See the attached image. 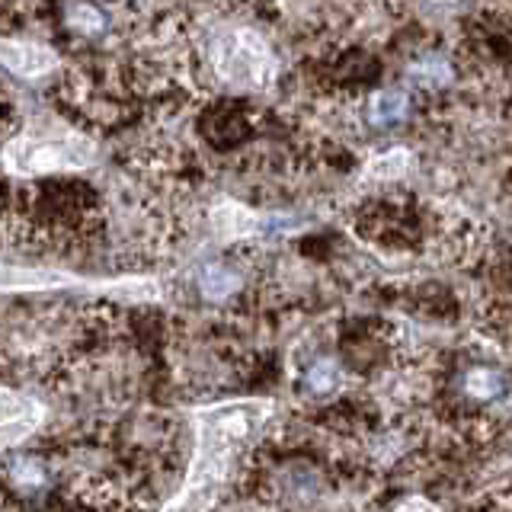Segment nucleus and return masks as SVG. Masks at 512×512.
I'll use <instances>...</instances> for the list:
<instances>
[{
	"label": "nucleus",
	"mask_w": 512,
	"mask_h": 512,
	"mask_svg": "<svg viewBox=\"0 0 512 512\" xmlns=\"http://www.w3.org/2000/svg\"><path fill=\"white\" fill-rule=\"evenodd\" d=\"M279 404L269 397H237L199 407L196 420V455H192L186 484L170 509H205L231 484L244 458L263 439L269 423L276 420Z\"/></svg>",
	"instance_id": "f257e3e1"
},
{
	"label": "nucleus",
	"mask_w": 512,
	"mask_h": 512,
	"mask_svg": "<svg viewBox=\"0 0 512 512\" xmlns=\"http://www.w3.org/2000/svg\"><path fill=\"white\" fill-rule=\"evenodd\" d=\"M212 71L234 90H266L279 74V61L256 29H224L212 39Z\"/></svg>",
	"instance_id": "f03ea898"
},
{
	"label": "nucleus",
	"mask_w": 512,
	"mask_h": 512,
	"mask_svg": "<svg viewBox=\"0 0 512 512\" xmlns=\"http://www.w3.org/2000/svg\"><path fill=\"white\" fill-rule=\"evenodd\" d=\"M93 141L74 132L61 135H16L4 148V167L13 176H45L84 170L93 164Z\"/></svg>",
	"instance_id": "7ed1b4c3"
},
{
	"label": "nucleus",
	"mask_w": 512,
	"mask_h": 512,
	"mask_svg": "<svg viewBox=\"0 0 512 512\" xmlns=\"http://www.w3.org/2000/svg\"><path fill=\"white\" fill-rule=\"evenodd\" d=\"M42 423V404L20 391L0 388V455L29 439Z\"/></svg>",
	"instance_id": "20e7f679"
},
{
	"label": "nucleus",
	"mask_w": 512,
	"mask_h": 512,
	"mask_svg": "<svg viewBox=\"0 0 512 512\" xmlns=\"http://www.w3.org/2000/svg\"><path fill=\"white\" fill-rule=\"evenodd\" d=\"M0 61L16 77H42L58 68V55L39 42H20V39H0Z\"/></svg>",
	"instance_id": "39448f33"
},
{
	"label": "nucleus",
	"mask_w": 512,
	"mask_h": 512,
	"mask_svg": "<svg viewBox=\"0 0 512 512\" xmlns=\"http://www.w3.org/2000/svg\"><path fill=\"white\" fill-rule=\"evenodd\" d=\"M410 116V96L404 90H381L368 100V122L375 128H394L407 122Z\"/></svg>",
	"instance_id": "423d86ee"
},
{
	"label": "nucleus",
	"mask_w": 512,
	"mask_h": 512,
	"mask_svg": "<svg viewBox=\"0 0 512 512\" xmlns=\"http://www.w3.org/2000/svg\"><path fill=\"white\" fill-rule=\"evenodd\" d=\"M237 288H240V272L231 269L228 263H208V266H202V272H199V292L208 301L231 298Z\"/></svg>",
	"instance_id": "0eeeda50"
},
{
	"label": "nucleus",
	"mask_w": 512,
	"mask_h": 512,
	"mask_svg": "<svg viewBox=\"0 0 512 512\" xmlns=\"http://www.w3.org/2000/svg\"><path fill=\"white\" fill-rule=\"evenodd\" d=\"M503 372H496V368H487V365H477L471 368L468 375L461 378V388L468 397L474 400H493V397H500L503 394Z\"/></svg>",
	"instance_id": "6e6552de"
},
{
	"label": "nucleus",
	"mask_w": 512,
	"mask_h": 512,
	"mask_svg": "<svg viewBox=\"0 0 512 512\" xmlns=\"http://www.w3.org/2000/svg\"><path fill=\"white\" fill-rule=\"evenodd\" d=\"M413 164V154L407 148H391V151H384L378 154L372 164L365 167L368 176H375V180H400Z\"/></svg>",
	"instance_id": "1a4fd4ad"
},
{
	"label": "nucleus",
	"mask_w": 512,
	"mask_h": 512,
	"mask_svg": "<svg viewBox=\"0 0 512 512\" xmlns=\"http://www.w3.org/2000/svg\"><path fill=\"white\" fill-rule=\"evenodd\" d=\"M304 384L314 394H333L343 384V365L336 359H317L304 375Z\"/></svg>",
	"instance_id": "9d476101"
},
{
	"label": "nucleus",
	"mask_w": 512,
	"mask_h": 512,
	"mask_svg": "<svg viewBox=\"0 0 512 512\" xmlns=\"http://www.w3.org/2000/svg\"><path fill=\"white\" fill-rule=\"evenodd\" d=\"M452 74H455L452 64H448L442 55H426L410 68V77L416 80V84H423V87H442V84L452 80Z\"/></svg>",
	"instance_id": "9b49d317"
},
{
	"label": "nucleus",
	"mask_w": 512,
	"mask_h": 512,
	"mask_svg": "<svg viewBox=\"0 0 512 512\" xmlns=\"http://www.w3.org/2000/svg\"><path fill=\"white\" fill-rule=\"evenodd\" d=\"M42 480H45L42 461H36V458H16L10 464V484L16 490H32V487H39Z\"/></svg>",
	"instance_id": "f8f14e48"
},
{
	"label": "nucleus",
	"mask_w": 512,
	"mask_h": 512,
	"mask_svg": "<svg viewBox=\"0 0 512 512\" xmlns=\"http://www.w3.org/2000/svg\"><path fill=\"white\" fill-rule=\"evenodd\" d=\"M436 4H452V0H436Z\"/></svg>",
	"instance_id": "ddd939ff"
}]
</instances>
